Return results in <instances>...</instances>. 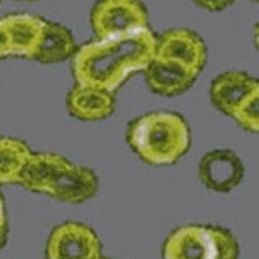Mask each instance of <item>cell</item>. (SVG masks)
I'll return each instance as SVG.
<instances>
[{
	"label": "cell",
	"mask_w": 259,
	"mask_h": 259,
	"mask_svg": "<svg viewBox=\"0 0 259 259\" xmlns=\"http://www.w3.org/2000/svg\"><path fill=\"white\" fill-rule=\"evenodd\" d=\"M231 118H235L236 123L249 133L259 132V89L241 102Z\"/></svg>",
	"instance_id": "9a60e30c"
},
{
	"label": "cell",
	"mask_w": 259,
	"mask_h": 259,
	"mask_svg": "<svg viewBox=\"0 0 259 259\" xmlns=\"http://www.w3.org/2000/svg\"><path fill=\"white\" fill-rule=\"evenodd\" d=\"M100 256V238L84 223L64 222L48 236L46 259H99Z\"/></svg>",
	"instance_id": "8992f818"
},
{
	"label": "cell",
	"mask_w": 259,
	"mask_h": 259,
	"mask_svg": "<svg viewBox=\"0 0 259 259\" xmlns=\"http://www.w3.org/2000/svg\"><path fill=\"white\" fill-rule=\"evenodd\" d=\"M154 58L172 61L199 76L207 63V46L195 31L172 28L156 36Z\"/></svg>",
	"instance_id": "52a82bcc"
},
{
	"label": "cell",
	"mask_w": 259,
	"mask_h": 259,
	"mask_svg": "<svg viewBox=\"0 0 259 259\" xmlns=\"http://www.w3.org/2000/svg\"><path fill=\"white\" fill-rule=\"evenodd\" d=\"M243 177L244 164L231 149L208 151L199 162V179L213 192H231L240 186Z\"/></svg>",
	"instance_id": "ba28073f"
},
{
	"label": "cell",
	"mask_w": 259,
	"mask_h": 259,
	"mask_svg": "<svg viewBox=\"0 0 259 259\" xmlns=\"http://www.w3.org/2000/svg\"><path fill=\"white\" fill-rule=\"evenodd\" d=\"M2 20L10 36V56L33 59L46 20L30 13H15Z\"/></svg>",
	"instance_id": "7c38bea8"
},
{
	"label": "cell",
	"mask_w": 259,
	"mask_h": 259,
	"mask_svg": "<svg viewBox=\"0 0 259 259\" xmlns=\"http://www.w3.org/2000/svg\"><path fill=\"white\" fill-rule=\"evenodd\" d=\"M10 56V36L4 20H0V59Z\"/></svg>",
	"instance_id": "ac0fdd59"
},
{
	"label": "cell",
	"mask_w": 259,
	"mask_h": 259,
	"mask_svg": "<svg viewBox=\"0 0 259 259\" xmlns=\"http://www.w3.org/2000/svg\"><path fill=\"white\" fill-rule=\"evenodd\" d=\"M145 76L149 89L164 97H176L189 91L195 82L197 76L184 66L167 59L153 58L145 67Z\"/></svg>",
	"instance_id": "30bf717a"
},
{
	"label": "cell",
	"mask_w": 259,
	"mask_h": 259,
	"mask_svg": "<svg viewBox=\"0 0 259 259\" xmlns=\"http://www.w3.org/2000/svg\"><path fill=\"white\" fill-rule=\"evenodd\" d=\"M259 89L254 77L241 71H228L220 74L210 85V99L225 115H233L240 104Z\"/></svg>",
	"instance_id": "8fae6325"
},
{
	"label": "cell",
	"mask_w": 259,
	"mask_h": 259,
	"mask_svg": "<svg viewBox=\"0 0 259 259\" xmlns=\"http://www.w3.org/2000/svg\"><path fill=\"white\" fill-rule=\"evenodd\" d=\"M7 240H9V218L5 210V199L0 192V249L5 248Z\"/></svg>",
	"instance_id": "2e32d148"
},
{
	"label": "cell",
	"mask_w": 259,
	"mask_h": 259,
	"mask_svg": "<svg viewBox=\"0 0 259 259\" xmlns=\"http://www.w3.org/2000/svg\"><path fill=\"white\" fill-rule=\"evenodd\" d=\"M240 244L230 230L213 225H184L162 244V259H238Z\"/></svg>",
	"instance_id": "277c9868"
},
{
	"label": "cell",
	"mask_w": 259,
	"mask_h": 259,
	"mask_svg": "<svg viewBox=\"0 0 259 259\" xmlns=\"http://www.w3.org/2000/svg\"><path fill=\"white\" fill-rule=\"evenodd\" d=\"M91 25L99 39L115 38L149 26L141 0H99L91 12Z\"/></svg>",
	"instance_id": "5b68a950"
},
{
	"label": "cell",
	"mask_w": 259,
	"mask_h": 259,
	"mask_svg": "<svg viewBox=\"0 0 259 259\" xmlns=\"http://www.w3.org/2000/svg\"><path fill=\"white\" fill-rule=\"evenodd\" d=\"M115 92L105 89L76 84L67 94V112L82 121H100L115 112Z\"/></svg>",
	"instance_id": "9c48e42d"
},
{
	"label": "cell",
	"mask_w": 259,
	"mask_h": 259,
	"mask_svg": "<svg viewBox=\"0 0 259 259\" xmlns=\"http://www.w3.org/2000/svg\"><path fill=\"white\" fill-rule=\"evenodd\" d=\"M20 186L66 203H84L99 192V177L91 167L74 164L54 153H31Z\"/></svg>",
	"instance_id": "7a4b0ae2"
},
{
	"label": "cell",
	"mask_w": 259,
	"mask_h": 259,
	"mask_svg": "<svg viewBox=\"0 0 259 259\" xmlns=\"http://www.w3.org/2000/svg\"><path fill=\"white\" fill-rule=\"evenodd\" d=\"M154 48L156 35L149 26L115 38H97L74 53L72 76L76 84L115 92L132 74L145 71L154 58Z\"/></svg>",
	"instance_id": "6da1fadb"
},
{
	"label": "cell",
	"mask_w": 259,
	"mask_h": 259,
	"mask_svg": "<svg viewBox=\"0 0 259 259\" xmlns=\"http://www.w3.org/2000/svg\"><path fill=\"white\" fill-rule=\"evenodd\" d=\"M126 141L151 166L176 164L190 148V128L174 112H149L130 121Z\"/></svg>",
	"instance_id": "3957f363"
},
{
	"label": "cell",
	"mask_w": 259,
	"mask_h": 259,
	"mask_svg": "<svg viewBox=\"0 0 259 259\" xmlns=\"http://www.w3.org/2000/svg\"><path fill=\"white\" fill-rule=\"evenodd\" d=\"M76 50V39L71 30L64 25L46 22L33 59L43 64H56L72 58Z\"/></svg>",
	"instance_id": "4fadbf2b"
},
{
	"label": "cell",
	"mask_w": 259,
	"mask_h": 259,
	"mask_svg": "<svg viewBox=\"0 0 259 259\" xmlns=\"http://www.w3.org/2000/svg\"><path fill=\"white\" fill-rule=\"evenodd\" d=\"M99 259H108V257H102V256H100V257H99Z\"/></svg>",
	"instance_id": "ffe728a7"
},
{
	"label": "cell",
	"mask_w": 259,
	"mask_h": 259,
	"mask_svg": "<svg viewBox=\"0 0 259 259\" xmlns=\"http://www.w3.org/2000/svg\"><path fill=\"white\" fill-rule=\"evenodd\" d=\"M23 2H36V0H23Z\"/></svg>",
	"instance_id": "d6986e66"
},
{
	"label": "cell",
	"mask_w": 259,
	"mask_h": 259,
	"mask_svg": "<svg viewBox=\"0 0 259 259\" xmlns=\"http://www.w3.org/2000/svg\"><path fill=\"white\" fill-rule=\"evenodd\" d=\"M31 153L25 141L0 136V186L20 182V176Z\"/></svg>",
	"instance_id": "5bb4252c"
},
{
	"label": "cell",
	"mask_w": 259,
	"mask_h": 259,
	"mask_svg": "<svg viewBox=\"0 0 259 259\" xmlns=\"http://www.w3.org/2000/svg\"><path fill=\"white\" fill-rule=\"evenodd\" d=\"M251 2H257V0H251Z\"/></svg>",
	"instance_id": "44dd1931"
},
{
	"label": "cell",
	"mask_w": 259,
	"mask_h": 259,
	"mask_svg": "<svg viewBox=\"0 0 259 259\" xmlns=\"http://www.w3.org/2000/svg\"><path fill=\"white\" fill-rule=\"evenodd\" d=\"M194 2L202 7V9L210 10V12H220L223 9H227L228 5H231L235 0H194Z\"/></svg>",
	"instance_id": "e0dca14e"
}]
</instances>
